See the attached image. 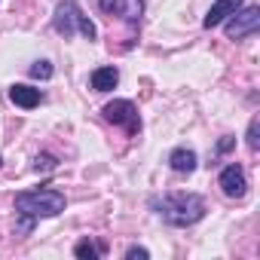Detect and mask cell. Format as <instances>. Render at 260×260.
I'll list each match as a JSON object with an SVG mask.
<instances>
[{
	"label": "cell",
	"instance_id": "obj_1",
	"mask_svg": "<svg viewBox=\"0 0 260 260\" xmlns=\"http://www.w3.org/2000/svg\"><path fill=\"white\" fill-rule=\"evenodd\" d=\"M150 205L172 226H193L205 217V202L196 193H166L162 199H153Z\"/></svg>",
	"mask_w": 260,
	"mask_h": 260
},
{
	"label": "cell",
	"instance_id": "obj_2",
	"mask_svg": "<svg viewBox=\"0 0 260 260\" xmlns=\"http://www.w3.org/2000/svg\"><path fill=\"white\" fill-rule=\"evenodd\" d=\"M64 205L68 199L58 190H25L16 196L19 214H31V217H55L64 211Z\"/></svg>",
	"mask_w": 260,
	"mask_h": 260
},
{
	"label": "cell",
	"instance_id": "obj_3",
	"mask_svg": "<svg viewBox=\"0 0 260 260\" xmlns=\"http://www.w3.org/2000/svg\"><path fill=\"white\" fill-rule=\"evenodd\" d=\"M257 28H260V7H254V4H242L230 19H226V37L230 40H245V37H251V34H257Z\"/></svg>",
	"mask_w": 260,
	"mask_h": 260
},
{
	"label": "cell",
	"instance_id": "obj_4",
	"mask_svg": "<svg viewBox=\"0 0 260 260\" xmlns=\"http://www.w3.org/2000/svg\"><path fill=\"white\" fill-rule=\"evenodd\" d=\"M104 119L113 122V125H122L128 135H138L141 132V116H138V107L128 101V98H116L110 104H104Z\"/></svg>",
	"mask_w": 260,
	"mask_h": 260
},
{
	"label": "cell",
	"instance_id": "obj_5",
	"mask_svg": "<svg viewBox=\"0 0 260 260\" xmlns=\"http://www.w3.org/2000/svg\"><path fill=\"white\" fill-rule=\"evenodd\" d=\"M80 7L74 4V0H61V4L55 7V19H52V28L61 34V37H74L77 28H80Z\"/></svg>",
	"mask_w": 260,
	"mask_h": 260
},
{
	"label": "cell",
	"instance_id": "obj_6",
	"mask_svg": "<svg viewBox=\"0 0 260 260\" xmlns=\"http://www.w3.org/2000/svg\"><path fill=\"white\" fill-rule=\"evenodd\" d=\"M217 184H220V190H223L230 199H239V196H245V190H248V178H245V172H242L239 166H226V169L220 172Z\"/></svg>",
	"mask_w": 260,
	"mask_h": 260
},
{
	"label": "cell",
	"instance_id": "obj_7",
	"mask_svg": "<svg viewBox=\"0 0 260 260\" xmlns=\"http://www.w3.org/2000/svg\"><path fill=\"white\" fill-rule=\"evenodd\" d=\"M98 7H101L104 13L122 16L125 22H138L141 13H144V4H141V0H98Z\"/></svg>",
	"mask_w": 260,
	"mask_h": 260
},
{
	"label": "cell",
	"instance_id": "obj_8",
	"mask_svg": "<svg viewBox=\"0 0 260 260\" xmlns=\"http://www.w3.org/2000/svg\"><path fill=\"white\" fill-rule=\"evenodd\" d=\"M239 7H242V0H217V4L208 10V16L202 19V25H205V28H217V25H223V22L233 16Z\"/></svg>",
	"mask_w": 260,
	"mask_h": 260
},
{
	"label": "cell",
	"instance_id": "obj_9",
	"mask_svg": "<svg viewBox=\"0 0 260 260\" xmlns=\"http://www.w3.org/2000/svg\"><path fill=\"white\" fill-rule=\"evenodd\" d=\"M10 101H13V104H19V107H25V110H31V107H37V104H40V89L25 86V83H16V86L10 89Z\"/></svg>",
	"mask_w": 260,
	"mask_h": 260
},
{
	"label": "cell",
	"instance_id": "obj_10",
	"mask_svg": "<svg viewBox=\"0 0 260 260\" xmlns=\"http://www.w3.org/2000/svg\"><path fill=\"white\" fill-rule=\"evenodd\" d=\"M169 166H172L178 175H190V172H196V153H193L190 147H178V150H172Z\"/></svg>",
	"mask_w": 260,
	"mask_h": 260
},
{
	"label": "cell",
	"instance_id": "obj_11",
	"mask_svg": "<svg viewBox=\"0 0 260 260\" xmlns=\"http://www.w3.org/2000/svg\"><path fill=\"white\" fill-rule=\"evenodd\" d=\"M116 83H119L116 68H95L92 71V89L95 92H110V89H116Z\"/></svg>",
	"mask_w": 260,
	"mask_h": 260
},
{
	"label": "cell",
	"instance_id": "obj_12",
	"mask_svg": "<svg viewBox=\"0 0 260 260\" xmlns=\"http://www.w3.org/2000/svg\"><path fill=\"white\" fill-rule=\"evenodd\" d=\"M74 254H77L80 260H98V257L104 254V245H95V242L86 239V242H80V245L74 248Z\"/></svg>",
	"mask_w": 260,
	"mask_h": 260
},
{
	"label": "cell",
	"instance_id": "obj_13",
	"mask_svg": "<svg viewBox=\"0 0 260 260\" xmlns=\"http://www.w3.org/2000/svg\"><path fill=\"white\" fill-rule=\"evenodd\" d=\"M31 77L34 80H49L52 77V64L49 61H34L31 64Z\"/></svg>",
	"mask_w": 260,
	"mask_h": 260
},
{
	"label": "cell",
	"instance_id": "obj_14",
	"mask_svg": "<svg viewBox=\"0 0 260 260\" xmlns=\"http://www.w3.org/2000/svg\"><path fill=\"white\" fill-rule=\"evenodd\" d=\"M257 135H260V119L254 116V119H251V125H248V147H251V150H257V147H260V138H257Z\"/></svg>",
	"mask_w": 260,
	"mask_h": 260
},
{
	"label": "cell",
	"instance_id": "obj_15",
	"mask_svg": "<svg viewBox=\"0 0 260 260\" xmlns=\"http://www.w3.org/2000/svg\"><path fill=\"white\" fill-rule=\"evenodd\" d=\"M34 169H37V172H52V169H55V156H49V153L37 156V159H34Z\"/></svg>",
	"mask_w": 260,
	"mask_h": 260
},
{
	"label": "cell",
	"instance_id": "obj_16",
	"mask_svg": "<svg viewBox=\"0 0 260 260\" xmlns=\"http://www.w3.org/2000/svg\"><path fill=\"white\" fill-rule=\"evenodd\" d=\"M147 257H150V251L141 248V245H132V248L125 251V260H147Z\"/></svg>",
	"mask_w": 260,
	"mask_h": 260
},
{
	"label": "cell",
	"instance_id": "obj_17",
	"mask_svg": "<svg viewBox=\"0 0 260 260\" xmlns=\"http://www.w3.org/2000/svg\"><path fill=\"white\" fill-rule=\"evenodd\" d=\"M16 230H19V233H31V230H34V217H31V214H22V220H19Z\"/></svg>",
	"mask_w": 260,
	"mask_h": 260
},
{
	"label": "cell",
	"instance_id": "obj_18",
	"mask_svg": "<svg viewBox=\"0 0 260 260\" xmlns=\"http://www.w3.org/2000/svg\"><path fill=\"white\" fill-rule=\"evenodd\" d=\"M230 147H233V138H223V141H220V144H217V150H220V153H226V150H230Z\"/></svg>",
	"mask_w": 260,
	"mask_h": 260
}]
</instances>
